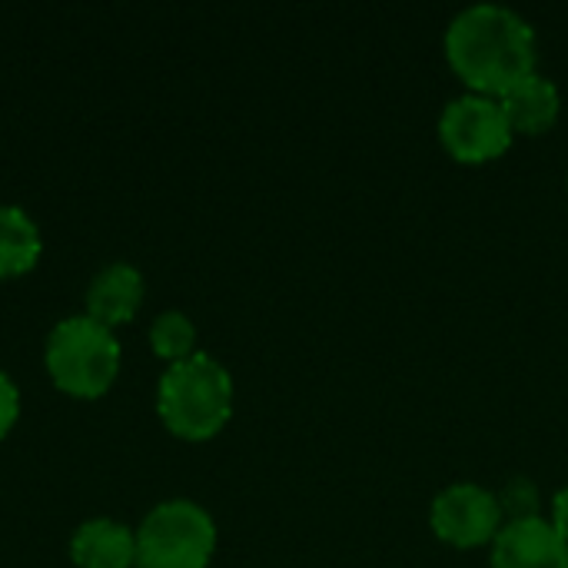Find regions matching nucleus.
<instances>
[{
	"label": "nucleus",
	"instance_id": "nucleus-5",
	"mask_svg": "<svg viewBox=\"0 0 568 568\" xmlns=\"http://www.w3.org/2000/svg\"><path fill=\"white\" fill-rule=\"evenodd\" d=\"M513 126L496 97L463 93L439 113V140L459 163H489L513 146Z\"/></svg>",
	"mask_w": 568,
	"mask_h": 568
},
{
	"label": "nucleus",
	"instance_id": "nucleus-8",
	"mask_svg": "<svg viewBox=\"0 0 568 568\" xmlns=\"http://www.w3.org/2000/svg\"><path fill=\"white\" fill-rule=\"evenodd\" d=\"M499 103L506 110L513 133H526V136H539V133L552 130L559 120V110H562L559 87L549 77H542L539 70L532 77H526L523 83H516L513 90H506L499 97Z\"/></svg>",
	"mask_w": 568,
	"mask_h": 568
},
{
	"label": "nucleus",
	"instance_id": "nucleus-9",
	"mask_svg": "<svg viewBox=\"0 0 568 568\" xmlns=\"http://www.w3.org/2000/svg\"><path fill=\"white\" fill-rule=\"evenodd\" d=\"M143 303V276L130 266V263H113L103 273L93 276L90 290H87V316H93L97 323L120 326L130 323L136 316Z\"/></svg>",
	"mask_w": 568,
	"mask_h": 568
},
{
	"label": "nucleus",
	"instance_id": "nucleus-7",
	"mask_svg": "<svg viewBox=\"0 0 568 568\" xmlns=\"http://www.w3.org/2000/svg\"><path fill=\"white\" fill-rule=\"evenodd\" d=\"M489 562L493 568H568V542L546 516L506 523Z\"/></svg>",
	"mask_w": 568,
	"mask_h": 568
},
{
	"label": "nucleus",
	"instance_id": "nucleus-12",
	"mask_svg": "<svg viewBox=\"0 0 568 568\" xmlns=\"http://www.w3.org/2000/svg\"><path fill=\"white\" fill-rule=\"evenodd\" d=\"M150 343H153L156 356H163L170 363H183L193 356L196 329L183 313H163V316H156V323L150 329Z\"/></svg>",
	"mask_w": 568,
	"mask_h": 568
},
{
	"label": "nucleus",
	"instance_id": "nucleus-1",
	"mask_svg": "<svg viewBox=\"0 0 568 568\" xmlns=\"http://www.w3.org/2000/svg\"><path fill=\"white\" fill-rule=\"evenodd\" d=\"M446 57L469 93L503 97L536 73V30L506 3H473L446 27Z\"/></svg>",
	"mask_w": 568,
	"mask_h": 568
},
{
	"label": "nucleus",
	"instance_id": "nucleus-14",
	"mask_svg": "<svg viewBox=\"0 0 568 568\" xmlns=\"http://www.w3.org/2000/svg\"><path fill=\"white\" fill-rule=\"evenodd\" d=\"M17 413H20V393L17 386L0 373V439L10 433V426L17 423Z\"/></svg>",
	"mask_w": 568,
	"mask_h": 568
},
{
	"label": "nucleus",
	"instance_id": "nucleus-13",
	"mask_svg": "<svg viewBox=\"0 0 568 568\" xmlns=\"http://www.w3.org/2000/svg\"><path fill=\"white\" fill-rule=\"evenodd\" d=\"M499 499V509H503V519L506 523H523V519H536L542 516L539 513V489L532 479H509L503 486V493H496Z\"/></svg>",
	"mask_w": 568,
	"mask_h": 568
},
{
	"label": "nucleus",
	"instance_id": "nucleus-3",
	"mask_svg": "<svg viewBox=\"0 0 568 568\" xmlns=\"http://www.w3.org/2000/svg\"><path fill=\"white\" fill-rule=\"evenodd\" d=\"M120 369L116 336L93 316H70L57 323L47 339V373L57 389L77 399H97L110 389Z\"/></svg>",
	"mask_w": 568,
	"mask_h": 568
},
{
	"label": "nucleus",
	"instance_id": "nucleus-11",
	"mask_svg": "<svg viewBox=\"0 0 568 568\" xmlns=\"http://www.w3.org/2000/svg\"><path fill=\"white\" fill-rule=\"evenodd\" d=\"M40 260V230L17 206H0V280L33 270Z\"/></svg>",
	"mask_w": 568,
	"mask_h": 568
},
{
	"label": "nucleus",
	"instance_id": "nucleus-10",
	"mask_svg": "<svg viewBox=\"0 0 568 568\" xmlns=\"http://www.w3.org/2000/svg\"><path fill=\"white\" fill-rule=\"evenodd\" d=\"M70 556L80 568H130L136 562V536L113 519H90L77 529Z\"/></svg>",
	"mask_w": 568,
	"mask_h": 568
},
{
	"label": "nucleus",
	"instance_id": "nucleus-2",
	"mask_svg": "<svg viewBox=\"0 0 568 568\" xmlns=\"http://www.w3.org/2000/svg\"><path fill=\"white\" fill-rule=\"evenodd\" d=\"M156 406L163 426L190 443L216 436L233 416V379L206 353H193L173 363L156 389Z\"/></svg>",
	"mask_w": 568,
	"mask_h": 568
},
{
	"label": "nucleus",
	"instance_id": "nucleus-15",
	"mask_svg": "<svg viewBox=\"0 0 568 568\" xmlns=\"http://www.w3.org/2000/svg\"><path fill=\"white\" fill-rule=\"evenodd\" d=\"M552 526L562 532V539L568 542V486L559 489L556 499H552Z\"/></svg>",
	"mask_w": 568,
	"mask_h": 568
},
{
	"label": "nucleus",
	"instance_id": "nucleus-6",
	"mask_svg": "<svg viewBox=\"0 0 568 568\" xmlns=\"http://www.w3.org/2000/svg\"><path fill=\"white\" fill-rule=\"evenodd\" d=\"M429 526L436 539L453 549H479L496 542L506 519L493 489L476 483H456L433 499Z\"/></svg>",
	"mask_w": 568,
	"mask_h": 568
},
{
	"label": "nucleus",
	"instance_id": "nucleus-4",
	"mask_svg": "<svg viewBox=\"0 0 568 568\" xmlns=\"http://www.w3.org/2000/svg\"><path fill=\"white\" fill-rule=\"evenodd\" d=\"M216 549V526L206 509L186 499L156 506L136 529L140 568H206Z\"/></svg>",
	"mask_w": 568,
	"mask_h": 568
}]
</instances>
